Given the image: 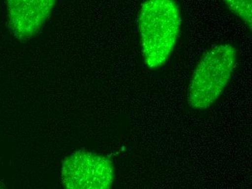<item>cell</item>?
Instances as JSON below:
<instances>
[{"mask_svg": "<svg viewBox=\"0 0 252 189\" xmlns=\"http://www.w3.org/2000/svg\"><path fill=\"white\" fill-rule=\"evenodd\" d=\"M181 24L176 0H145L139 13L144 62L150 69L162 67L176 45Z\"/></svg>", "mask_w": 252, "mask_h": 189, "instance_id": "6da1fadb", "label": "cell"}, {"mask_svg": "<svg viewBox=\"0 0 252 189\" xmlns=\"http://www.w3.org/2000/svg\"><path fill=\"white\" fill-rule=\"evenodd\" d=\"M237 62V50L230 44L213 46L198 63L189 84L187 103L194 109L210 108L223 93Z\"/></svg>", "mask_w": 252, "mask_h": 189, "instance_id": "7a4b0ae2", "label": "cell"}, {"mask_svg": "<svg viewBox=\"0 0 252 189\" xmlns=\"http://www.w3.org/2000/svg\"><path fill=\"white\" fill-rule=\"evenodd\" d=\"M62 182L68 189H109L115 179L113 163L93 152L80 150L64 159Z\"/></svg>", "mask_w": 252, "mask_h": 189, "instance_id": "3957f363", "label": "cell"}, {"mask_svg": "<svg viewBox=\"0 0 252 189\" xmlns=\"http://www.w3.org/2000/svg\"><path fill=\"white\" fill-rule=\"evenodd\" d=\"M229 10L241 18L250 29L252 24V0H223Z\"/></svg>", "mask_w": 252, "mask_h": 189, "instance_id": "277c9868", "label": "cell"}]
</instances>
